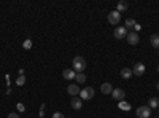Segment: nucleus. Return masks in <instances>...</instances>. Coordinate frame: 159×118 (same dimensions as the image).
Returning a JSON list of instances; mask_svg holds the SVG:
<instances>
[{
  "instance_id": "f257e3e1",
  "label": "nucleus",
  "mask_w": 159,
  "mask_h": 118,
  "mask_svg": "<svg viewBox=\"0 0 159 118\" xmlns=\"http://www.w3.org/2000/svg\"><path fill=\"white\" fill-rule=\"evenodd\" d=\"M72 64H73V70H75L76 73H81V72L86 69V61H84L83 56H75Z\"/></svg>"
},
{
  "instance_id": "f03ea898",
  "label": "nucleus",
  "mask_w": 159,
  "mask_h": 118,
  "mask_svg": "<svg viewBox=\"0 0 159 118\" xmlns=\"http://www.w3.org/2000/svg\"><path fill=\"white\" fill-rule=\"evenodd\" d=\"M80 97H81V101H89V99H92V97H94V89H92L91 86L81 89V91H80Z\"/></svg>"
},
{
  "instance_id": "7ed1b4c3",
  "label": "nucleus",
  "mask_w": 159,
  "mask_h": 118,
  "mask_svg": "<svg viewBox=\"0 0 159 118\" xmlns=\"http://www.w3.org/2000/svg\"><path fill=\"white\" fill-rule=\"evenodd\" d=\"M107 19H108V22H110V24L118 26V24H119V21H121V13H118L116 10H115V11H110Z\"/></svg>"
},
{
  "instance_id": "20e7f679",
  "label": "nucleus",
  "mask_w": 159,
  "mask_h": 118,
  "mask_svg": "<svg viewBox=\"0 0 159 118\" xmlns=\"http://www.w3.org/2000/svg\"><path fill=\"white\" fill-rule=\"evenodd\" d=\"M151 115V109L148 106H142L137 109V118H150Z\"/></svg>"
},
{
  "instance_id": "39448f33",
  "label": "nucleus",
  "mask_w": 159,
  "mask_h": 118,
  "mask_svg": "<svg viewBox=\"0 0 159 118\" xmlns=\"http://www.w3.org/2000/svg\"><path fill=\"white\" fill-rule=\"evenodd\" d=\"M113 34H115V38H118V40H123V38L127 37V29L124 27V26H118Z\"/></svg>"
},
{
  "instance_id": "423d86ee",
  "label": "nucleus",
  "mask_w": 159,
  "mask_h": 118,
  "mask_svg": "<svg viewBox=\"0 0 159 118\" xmlns=\"http://www.w3.org/2000/svg\"><path fill=\"white\" fill-rule=\"evenodd\" d=\"M111 96H113V99H116V101H123V99L126 97V93H124V89H121V88H113Z\"/></svg>"
},
{
  "instance_id": "0eeeda50",
  "label": "nucleus",
  "mask_w": 159,
  "mask_h": 118,
  "mask_svg": "<svg viewBox=\"0 0 159 118\" xmlns=\"http://www.w3.org/2000/svg\"><path fill=\"white\" fill-rule=\"evenodd\" d=\"M132 73H134L135 77H142L145 73V64L143 62H137L134 65V69H132Z\"/></svg>"
},
{
  "instance_id": "6e6552de",
  "label": "nucleus",
  "mask_w": 159,
  "mask_h": 118,
  "mask_svg": "<svg viewBox=\"0 0 159 118\" xmlns=\"http://www.w3.org/2000/svg\"><path fill=\"white\" fill-rule=\"evenodd\" d=\"M126 38H127V43H129V45H137V43H139V40H140L137 32H129Z\"/></svg>"
},
{
  "instance_id": "1a4fd4ad",
  "label": "nucleus",
  "mask_w": 159,
  "mask_h": 118,
  "mask_svg": "<svg viewBox=\"0 0 159 118\" xmlns=\"http://www.w3.org/2000/svg\"><path fill=\"white\" fill-rule=\"evenodd\" d=\"M70 106H72V109L80 110V109L83 107V101H81V97H78V96L72 97V101H70Z\"/></svg>"
},
{
  "instance_id": "9d476101",
  "label": "nucleus",
  "mask_w": 159,
  "mask_h": 118,
  "mask_svg": "<svg viewBox=\"0 0 159 118\" xmlns=\"http://www.w3.org/2000/svg\"><path fill=\"white\" fill-rule=\"evenodd\" d=\"M80 91H81V89H80V85H76V83H72V85H69V88H67V93L70 94V96H78L80 94Z\"/></svg>"
},
{
  "instance_id": "9b49d317",
  "label": "nucleus",
  "mask_w": 159,
  "mask_h": 118,
  "mask_svg": "<svg viewBox=\"0 0 159 118\" xmlns=\"http://www.w3.org/2000/svg\"><path fill=\"white\" fill-rule=\"evenodd\" d=\"M62 75H64V78H65V80H72V78H75L76 72H75L73 69H65V70L62 72Z\"/></svg>"
},
{
  "instance_id": "f8f14e48",
  "label": "nucleus",
  "mask_w": 159,
  "mask_h": 118,
  "mask_svg": "<svg viewBox=\"0 0 159 118\" xmlns=\"http://www.w3.org/2000/svg\"><path fill=\"white\" fill-rule=\"evenodd\" d=\"M100 91H102V94H111V91H113V86L110 83H103L100 86Z\"/></svg>"
},
{
  "instance_id": "ddd939ff",
  "label": "nucleus",
  "mask_w": 159,
  "mask_h": 118,
  "mask_svg": "<svg viewBox=\"0 0 159 118\" xmlns=\"http://www.w3.org/2000/svg\"><path fill=\"white\" fill-rule=\"evenodd\" d=\"M150 43H151L153 48H157L159 50V35L157 34H154V35L150 37Z\"/></svg>"
},
{
  "instance_id": "4468645a",
  "label": "nucleus",
  "mask_w": 159,
  "mask_h": 118,
  "mask_svg": "<svg viewBox=\"0 0 159 118\" xmlns=\"http://www.w3.org/2000/svg\"><path fill=\"white\" fill-rule=\"evenodd\" d=\"M127 8H129V5H127V2H124V0H123V2H118V5H116V11L118 13L126 11Z\"/></svg>"
},
{
  "instance_id": "2eb2a0df",
  "label": "nucleus",
  "mask_w": 159,
  "mask_h": 118,
  "mask_svg": "<svg viewBox=\"0 0 159 118\" xmlns=\"http://www.w3.org/2000/svg\"><path fill=\"white\" fill-rule=\"evenodd\" d=\"M148 107L150 109H159V99L157 97H151L148 101Z\"/></svg>"
},
{
  "instance_id": "dca6fc26",
  "label": "nucleus",
  "mask_w": 159,
  "mask_h": 118,
  "mask_svg": "<svg viewBox=\"0 0 159 118\" xmlns=\"http://www.w3.org/2000/svg\"><path fill=\"white\" fill-rule=\"evenodd\" d=\"M132 75H134V73H132V69H129V67H124V69L121 70V77L126 78V80H127V78H130Z\"/></svg>"
},
{
  "instance_id": "f3484780",
  "label": "nucleus",
  "mask_w": 159,
  "mask_h": 118,
  "mask_svg": "<svg viewBox=\"0 0 159 118\" xmlns=\"http://www.w3.org/2000/svg\"><path fill=\"white\" fill-rule=\"evenodd\" d=\"M75 80H76V85H80V83H84L86 82V75L81 72V73H76L75 75Z\"/></svg>"
},
{
  "instance_id": "a211bd4d",
  "label": "nucleus",
  "mask_w": 159,
  "mask_h": 118,
  "mask_svg": "<svg viewBox=\"0 0 159 118\" xmlns=\"http://www.w3.org/2000/svg\"><path fill=\"white\" fill-rule=\"evenodd\" d=\"M134 26H135V21L132 19V18H127L126 19V29H132Z\"/></svg>"
},
{
  "instance_id": "6ab92c4d",
  "label": "nucleus",
  "mask_w": 159,
  "mask_h": 118,
  "mask_svg": "<svg viewBox=\"0 0 159 118\" xmlns=\"http://www.w3.org/2000/svg\"><path fill=\"white\" fill-rule=\"evenodd\" d=\"M22 46H24V50H30L32 48V40H30V38H27V40L22 43Z\"/></svg>"
},
{
  "instance_id": "aec40b11",
  "label": "nucleus",
  "mask_w": 159,
  "mask_h": 118,
  "mask_svg": "<svg viewBox=\"0 0 159 118\" xmlns=\"http://www.w3.org/2000/svg\"><path fill=\"white\" fill-rule=\"evenodd\" d=\"M24 83H25V77H24V75L18 77V80H16V85H18V86H22Z\"/></svg>"
},
{
  "instance_id": "412c9836",
  "label": "nucleus",
  "mask_w": 159,
  "mask_h": 118,
  "mask_svg": "<svg viewBox=\"0 0 159 118\" xmlns=\"http://www.w3.org/2000/svg\"><path fill=\"white\" fill-rule=\"evenodd\" d=\"M51 118H65V115H62L61 112H54V113H52V116Z\"/></svg>"
},
{
  "instance_id": "4be33fe9",
  "label": "nucleus",
  "mask_w": 159,
  "mask_h": 118,
  "mask_svg": "<svg viewBox=\"0 0 159 118\" xmlns=\"http://www.w3.org/2000/svg\"><path fill=\"white\" fill-rule=\"evenodd\" d=\"M40 116H45V104H42V107H40Z\"/></svg>"
},
{
  "instance_id": "5701e85b",
  "label": "nucleus",
  "mask_w": 159,
  "mask_h": 118,
  "mask_svg": "<svg viewBox=\"0 0 159 118\" xmlns=\"http://www.w3.org/2000/svg\"><path fill=\"white\" fill-rule=\"evenodd\" d=\"M18 110H19V112H24V110H25V106L19 102V104H18Z\"/></svg>"
},
{
  "instance_id": "b1692460",
  "label": "nucleus",
  "mask_w": 159,
  "mask_h": 118,
  "mask_svg": "<svg viewBox=\"0 0 159 118\" xmlns=\"http://www.w3.org/2000/svg\"><path fill=\"white\" fill-rule=\"evenodd\" d=\"M140 29H142V26H140V24H137V22H135V26H134V32H139V31H140Z\"/></svg>"
},
{
  "instance_id": "393cba45",
  "label": "nucleus",
  "mask_w": 159,
  "mask_h": 118,
  "mask_svg": "<svg viewBox=\"0 0 159 118\" xmlns=\"http://www.w3.org/2000/svg\"><path fill=\"white\" fill-rule=\"evenodd\" d=\"M8 118H21V116H19L18 113H15V112H13V113H10V115H8Z\"/></svg>"
},
{
  "instance_id": "a878e982",
  "label": "nucleus",
  "mask_w": 159,
  "mask_h": 118,
  "mask_svg": "<svg viewBox=\"0 0 159 118\" xmlns=\"http://www.w3.org/2000/svg\"><path fill=\"white\" fill-rule=\"evenodd\" d=\"M121 109L127 110V109H129V106H127V104H124V102H121Z\"/></svg>"
},
{
  "instance_id": "bb28decb",
  "label": "nucleus",
  "mask_w": 159,
  "mask_h": 118,
  "mask_svg": "<svg viewBox=\"0 0 159 118\" xmlns=\"http://www.w3.org/2000/svg\"><path fill=\"white\" fill-rule=\"evenodd\" d=\"M156 88H157V91H159V83H157V85H156Z\"/></svg>"
},
{
  "instance_id": "cd10ccee",
  "label": "nucleus",
  "mask_w": 159,
  "mask_h": 118,
  "mask_svg": "<svg viewBox=\"0 0 159 118\" xmlns=\"http://www.w3.org/2000/svg\"><path fill=\"white\" fill-rule=\"evenodd\" d=\"M157 72H159V65H157Z\"/></svg>"
},
{
  "instance_id": "c85d7f7f",
  "label": "nucleus",
  "mask_w": 159,
  "mask_h": 118,
  "mask_svg": "<svg viewBox=\"0 0 159 118\" xmlns=\"http://www.w3.org/2000/svg\"><path fill=\"white\" fill-rule=\"evenodd\" d=\"M157 113H159V110H157Z\"/></svg>"
},
{
  "instance_id": "c756f323",
  "label": "nucleus",
  "mask_w": 159,
  "mask_h": 118,
  "mask_svg": "<svg viewBox=\"0 0 159 118\" xmlns=\"http://www.w3.org/2000/svg\"><path fill=\"white\" fill-rule=\"evenodd\" d=\"M154 118H156V116H154ZM157 118H159V116H157Z\"/></svg>"
}]
</instances>
